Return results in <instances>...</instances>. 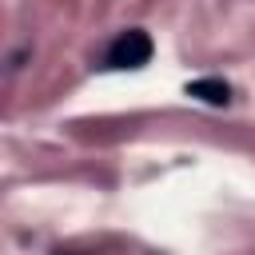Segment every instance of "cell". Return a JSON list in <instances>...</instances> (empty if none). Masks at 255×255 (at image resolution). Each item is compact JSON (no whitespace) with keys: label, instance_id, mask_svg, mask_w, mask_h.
<instances>
[{"label":"cell","instance_id":"2","mask_svg":"<svg viewBox=\"0 0 255 255\" xmlns=\"http://www.w3.org/2000/svg\"><path fill=\"white\" fill-rule=\"evenodd\" d=\"M187 96H195V100H203V104H211V108H223V104L231 100V84H227V80H215V76L191 80V84H187Z\"/></svg>","mask_w":255,"mask_h":255},{"label":"cell","instance_id":"3","mask_svg":"<svg viewBox=\"0 0 255 255\" xmlns=\"http://www.w3.org/2000/svg\"><path fill=\"white\" fill-rule=\"evenodd\" d=\"M52 255H68V251H52Z\"/></svg>","mask_w":255,"mask_h":255},{"label":"cell","instance_id":"1","mask_svg":"<svg viewBox=\"0 0 255 255\" xmlns=\"http://www.w3.org/2000/svg\"><path fill=\"white\" fill-rule=\"evenodd\" d=\"M151 36L143 32V28H128V32H120L112 44H108V56H104V64L108 68H143V64H151Z\"/></svg>","mask_w":255,"mask_h":255}]
</instances>
